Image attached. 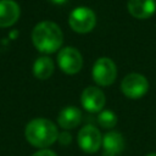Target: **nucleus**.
<instances>
[{
	"label": "nucleus",
	"mask_w": 156,
	"mask_h": 156,
	"mask_svg": "<svg viewBox=\"0 0 156 156\" xmlns=\"http://www.w3.org/2000/svg\"><path fill=\"white\" fill-rule=\"evenodd\" d=\"M32 41L40 52L52 54L61 48L63 34L56 23L43 21L34 27L32 32Z\"/></svg>",
	"instance_id": "nucleus-1"
},
{
	"label": "nucleus",
	"mask_w": 156,
	"mask_h": 156,
	"mask_svg": "<svg viewBox=\"0 0 156 156\" xmlns=\"http://www.w3.org/2000/svg\"><path fill=\"white\" fill-rule=\"evenodd\" d=\"M27 141L38 149H48L55 141H57L58 130L57 127L46 118H34L28 122L24 129Z\"/></svg>",
	"instance_id": "nucleus-2"
},
{
	"label": "nucleus",
	"mask_w": 156,
	"mask_h": 156,
	"mask_svg": "<svg viewBox=\"0 0 156 156\" xmlns=\"http://www.w3.org/2000/svg\"><path fill=\"white\" fill-rule=\"evenodd\" d=\"M69 27L77 33H89L96 24V16L94 11L85 6H79L72 10L68 17Z\"/></svg>",
	"instance_id": "nucleus-3"
},
{
	"label": "nucleus",
	"mask_w": 156,
	"mask_h": 156,
	"mask_svg": "<svg viewBox=\"0 0 156 156\" xmlns=\"http://www.w3.org/2000/svg\"><path fill=\"white\" fill-rule=\"evenodd\" d=\"M93 79L100 87L111 85L117 77V67L108 57H100L93 66Z\"/></svg>",
	"instance_id": "nucleus-4"
},
{
	"label": "nucleus",
	"mask_w": 156,
	"mask_h": 156,
	"mask_svg": "<svg viewBox=\"0 0 156 156\" xmlns=\"http://www.w3.org/2000/svg\"><path fill=\"white\" fill-rule=\"evenodd\" d=\"M121 90L129 99H140L147 93L149 82L140 73H129L122 79Z\"/></svg>",
	"instance_id": "nucleus-5"
},
{
	"label": "nucleus",
	"mask_w": 156,
	"mask_h": 156,
	"mask_svg": "<svg viewBox=\"0 0 156 156\" xmlns=\"http://www.w3.org/2000/svg\"><path fill=\"white\" fill-rule=\"evenodd\" d=\"M77 143L85 154H95L101 147L102 135L96 127L87 124L78 132Z\"/></svg>",
	"instance_id": "nucleus-6"
},
{
	"label": "nucleus",
	"mask_w": 156,
	"mask_h": 156,
	"mask_svg": "<svg viewBox=\"0 0 156 156\" xmlns=\"http://www.w3.org/2000/svg\"><path fill=\"white\" fill-rule=\"evenodd\" d=\"M58 67L67 74H76L83 66V57L80 52L73 46H66L58 51Z\"/></svg>",
	"instance_id": "nucleus-7"
},
{
	"label": "nucleus",
	"mask_w": 156,
	"mask_h": 156,
	"mask_svg": "<svg viewBox=\"0 0 156 156\" xmlns=\"http://www.w3.org/2000/svg\"><path fill=\"white\" fill-rule=\"evenodd\" d=\"M106 102V96L98 87H87L80 95V104L85 111L95 113L102 111Z\"/></svg>",
	"instance_id": "nucleus-8"
},
{
	"label": "nucleus",
	"mask_w": 156,
	"mask_h": 156,
	"mask_svg": "<svg viewBox=\"0 0 156 156\" xmlns=\"http://www.w3.org/2000/svg\"><path fill=\"white\" fill-rule=\"evenodd\" d=\"M124 138L119 132L110 130L102 135V156H117L124 150Z\"/></svg>",
	"instance_id": "nucleus-9"
},
{
	"label": "nucleus",
	"mask_w": 156,
	"mask_h": 156,
	"mask_svg": "<svg viewBox=\"0 0 156 156\" xmlns=\"http://www.w3.org/2000/svg\"><path fill=\"white\" fill-rule=\"evenodd\" d=\"M127 9L133 17L138 20H145L151 17L155 13L156 1L155 0H128Z\"/></svg>",
	"instance_id": "nucleus-10"
},
{
	"label": "nucleus",
	"mask_w": 156,
	"mask_h": 156,
	"mask_svg": "<svg viewBox=\"0 0 156 156\" xmlns=\"http://www.w3.org/2000/svg\"><path fill=\"white\" fill-rule=\"evenodd\" d=\"M80 122H82V111L76 106L63 107L57 116V123L65 130L78 127Z\"/></svg>",
	"instance_id": "nucleus-11"
},
{
	"label": "nucleus",
	"mask_w": 156,
	"mask_h": 156,
	"mask_svg": "<svg viewBox=\"0 0 156 156\" xmlns=\"http://www.w3.org/2000/svg\"><path fill=\"white\" fill-rule=\"evenodd\" d=\"M20 17V6L12 0H0V27H10Z\"/></svg>",
	"instance_id": "nucleus-12"
},
{
	"label": "nucleus",
	"mask_w": 156,
	"mask_h": 156,
	"mask_svg": "<svg viewBox=\"0 0 156 156\" xmlns=\"http://www.w3.org/2000/svg\"><path fill=\"white\" fill-rule=\"evenodd\" d=\"M54 73V62L48 56L38 57L33 65V74L38 79H48Z\"/></svg>",
	"instance_id": "nucleus-13"
},
{
	"label": "nucleus",
	"mask_w": 156,
	"mask_h": 156,
	"mask_svg": "<svg viewBox=\"0 0 156 156\" xmlns=\"http://www.w3.org/2000/svg\"><path fill=\"white\" fill-rule=\"evenodd\" d=\"M98 123L104 129H112L117 124V116L111 110H102L98 115Z\"/></svg>",
	"instance_id": "nucleus-14"
},
{
	"label": "nucleus",
	"mask_w": 156,
	"mask_h": 156,
	"mask_svg": "<svg viewBox=\"0 0 156 156\" xmlns=\"http://www.w3.org/2000/svg\"><path fill=\"white\" fill-rule=\"evenodd\" d=\"M57 140L61 145H69L72 141V135L68 132H61V133H58Z\"/></svg>",
	"instance_id": "nucleus-15"
},
{
	"label": "nucleus",
	"mask_w": 156,
	"mask_h": 156,
	"mask_svg": "<svg viewBox=\"0 0 156 156\" xmlns=\"http://www.w3.org/2000/svg\"><path fill=\"white\" fill-rule=\"evenodd\" d=\"M32 156H57V155L50 149H41V150L34 152Z\"/></svg>",
	"instance_id": "nucleus-16"
},
{
	"label": "nucleus",
	"mask_w": 156,
	"mask_h": 156,
	"mask_svg": "<svg viewBox=\"0 0 156 156\" xmlns=\"http://www.w3.org/2000/svg\"><path fill=\"white\" fill-rule=\"evenodd\" d=\"M49 1H51L52 4H56V5H62V4H65L67 0H49Z\"/></svg>",
	"instance_id": "nucleus-17"
},
{
	"label": "nucleus",
	"mask_w": 156,
	"mask_h": 156,
	"mask_svg": "<svg viewBox=\"0 0 156 156\" xmlns=\"http://www.w3.org/2000/svg\"><path fill=\"white\" fill-rule=\"evenodd\" d=\"M146 156H156V152H151V154H147Z\"/></svg>",
	"instance_id": "nucleus-18"
}]
</instances>
